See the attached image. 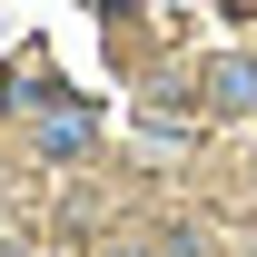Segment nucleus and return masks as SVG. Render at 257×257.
I'll list each match as a JSON object with an SVG mask.
<instances>
[{"mask_svg":"<svg viewBox=\"0 0 257 257\" xmlns=\"http://www.w3.org/2000/svg\"><path fill=\"white\" fill-rule=\"evenodd\" d=\"M218 99H227V109H257V69L227 60V69H218Z\"/></svg>","mask_w":257,"mask_h":257,"instance_id":"f257e3e1","label":"nucleus"}]
</instances>
